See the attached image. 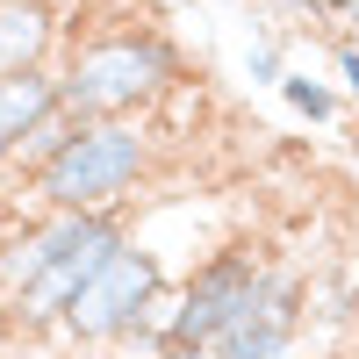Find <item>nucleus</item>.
<instances>
[{
	"mask_svg": "<svg viewBox=\"0 0 359 359\" xmlns=\"http://www.w3.org/2000/svg\"><path fill=\"white\" fill-rule=\"evenodd\" d=\"M180 79H187V50L158 22L86 29L57 57V101L79 123H144Z\"/></svg>",
	"mask_w": 359,
	"mask_h": 359,
	"instance_id": "f257e3e1",
	"label": "nucleus"
},
{
	"mask_svg": "<svg viewBox=\"0 0 359 359\" xmlns=\"http://www.w3.org/2000/svg\"><path fill=\"white\" fill-rule=\"evenodd\" d=\"M158 144L144 123H86L43 172H29L22 187L43 216H108L123 208L144 180H151Z\"/></svg>",
	"mask_w": 359,
	"mask_h": 359,
	"instance_id": "f03ea898",
	"label": "nucleus"
},
{
	"mask_svg": "<svg viewBox=\"0 0 359 359\" xmlns=\"http://www.w3.org/2000/svg\"><path fill=\"white\" fill-rule=\"evenodd\" d=\"M151 294H165V259L144 245V237H123V245L101 259V273L79 287V302H72V316H65V338L86 345V352L130 345L137 316L151 309Z\"/></svg>",
	"mask_w": 359,
	"mask_h": 359,
	"instance_id": "7ed1b4c3",
	"label": "nucleus"
},
{
	"mask_svg": "<svg viewBox=\"0 0 359 359\" xmlns=\"http://www.w3.org/2000/svg\"><path fill=\"white\" fill-rule=\"evenodd\" d=\"M309 331V280L294 266H266L237 323L208 345V359H294Z\"/></svg>",
	"mask_w": 359,
	"mask_h": 359,
	"instance_id": "20e7f679",
	"label": "nucleus"
},
{
	"mask_svg": "<svg viewBox=\"0 0 359 359\" xmlns=\"http://www.w3.org/2000/svg\"><path fill=\"white\" fill-rule=\"evenodd\" d=\"M123 237H130V223L115 216L108 230H94V237H79V245H65L36 280H22L15 294H0V316H8V331H22V338L65 331V316H72V302H79V287L101 273V259L123 245Z\"/></svg>",
	"mask_w": 359,
	"mask_h": 359,
	"instance_id": "39448f33",
	"label": "nucleus"
},
{
	"mask_svg": "<svg viewBox=\"0 0 359 359\" xmlns=\"http://www.w3.org/2000/svg\"><path fill=\"white\" fill-rule=\"evenodd\" d=\"M259 273H266V259L252 245H216L187 280H180V345H201L208 352L237 323V309L252 302Z\"/></svg>",
	"mask_w": 359,
	"mask_h": 359,
	"instance_id": "423d86ee",
	"label": "nucleus"
},
{
	"mask_svg": "<svg viewBox=\"0 0 359 359\" xmlns=\"http://www.w3.org/2000/svg\"><path fill=\"white\" fill-rule=\"evenodd\" d=\"M65 108L57 101V65H36V72H8L0 79V172H15L22 144L36 137V123Z\"/></svg>",
	"mask_w": 359,
	"mask_h": 359,
	"instance_id": "0eeeda50",
	"label": "nucleus"
},
{
	"mask_svg": "<svg viewBox=\"0 0 359 359\" xmlns=\"http://www.w3.org/2000/svg\"><path fill=\"white\" fill-rule=\"evenodd\" d=\"M57 50H65V15L50 0H8L0 8V79L57 65Z\"/></svg>",
	"mask_w": 359,
	"mask_h": 359,
	"instance_id": "6e6552de",
	"label": "nucleus"
},
{
	"mask_svg": "<svg viewBox=\"0 0 359 359\" xmlns=\"http://www.w3.org/2000/svg\"><path fill=\"white\" fill-rule=\"evenodd\" d=\"M79 130H86V123H79V115H72V108H57V115H50V123H36V137H29V144H22V158H15V172H22V180H29V172H43V165H50L57 151H65V144H72Z\"/></svg>",
	"mask_w": 359,
	"mask_h": 359,
	"instance_id": "1a4fd4ad",
	"label": "nucleus"
},
{
	"mask_svg": "<svg viewBox=\"0 0 359 359\" xmlns=\"http://www.w3.org/2000/svg\"><path fill=\"white\" fill-rule=\"evenodd\" d=\"M273 94L302 115V123H331V115H338V86H323V79H309V72H287Z\"/></svg>",
	"mask_w": 359,
	"mask_h": 359,
	"instance_id": "9d476101",
	"label": "nucleus"
},
{
	"mask_svg": "<svg viewBox=\"0 0 359 359\" xmlns=\"http://www.w3.org/2000/svg\"><path fill=\"white\" fill-rule=\"evenodd\" d=\"M352 309H359V280H331V287H309V323H323V331H338V323H352Z\"/></svg>",
	"mask_w": 359,
	"mask_h": 359,
	"instance_id": "9b49d317",
	"label": "nucleus"
},
{
	"mask_svg": "<svg viewBox=\"0 0 359 359\" xmlns=\"http://www.w3.org/2000/svg\"><path fill=\"white\" fill-rule=\"evenodd\" d=\"M245 79H252V86H280V79H287V57H280L273 36H252V43H245Z\"/></svg>",
	"mask_w": 359,
	"mask_h": 359,
	"instance_id": "f8f14e48",
	"label": "nucleus"
},
{
	"mask_svg": "<svg viewBox=\"0 0 359 359\" xmlns=\"http://www.w3.org/2000/svg\"><path fill=\"white\" fill-rule=\"evenodd\" d=\"M338 79L359 86V36H338Z\"/></svg>",
	"mask_w": 359,
	"mask_h": 359,
	"instance_id": "ddd939ff",
	"label": "nucleus"
},
{
	"mask_svg": "<svg viewBox=\"0 0 359 359\" xmlns=\"http://www.w3.org/2000/svg\"><path fill=\"white\" fill-rule=\"evenodd\" d=\"M151 359H208L201 345H172V352H151Z\"/></svg>",
	"mask_w": 359,
	"mask_h": 359,
	"instance_id": "4468645a",
	"label": "nucleus"
},
{
	"mask_svg": "<svg viewBox=\"0 0 359 359\" xmlns=\"http://www.w3.org/2000/svg\"><path fill=\"white\" fill-rule=\"evenodd\" d=\"M8 237H15V230H8V216H0V252H8Z\"/></svg>",
	"mask_w": 359,
	"mask_h": 359,
	"instance_id": "2eb2a0df",
	"label": "nucleus"
},
{
	"mask_svg": "<svg viewBox=\"0 0 359 359\" xmlns=\"http://www.w3.org/2000/svg\"><path fill=\"white\" fill-rule=\"evenodd\" d=\"M0 8H8V0H0Z\"/></svg>",
	"mask_w": 359,
	"mask_h": 359,
	"instance_id": "dca6fc26",
	"label": "nucleus"
}]
</instances>
